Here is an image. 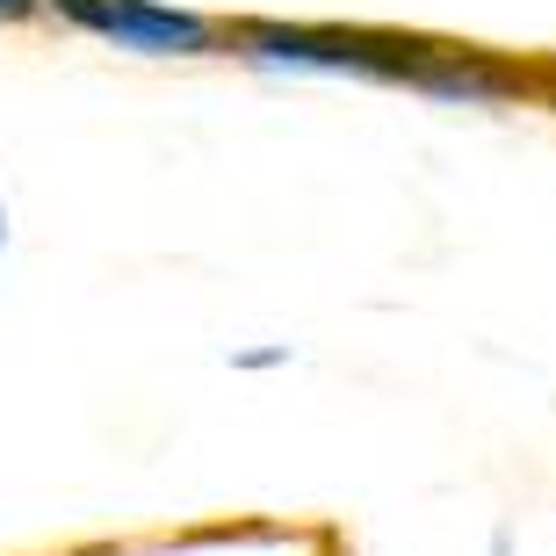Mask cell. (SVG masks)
<instances>
[{"mask_svg":"<svg viewBox=\"0 0 556 556\" xmlns=\"http://www.w3.org/2000/svg\"><path fill=\"white\" fill-rule=\"evenodd\" d=\"M492 556H514V535H492Z\"/></svg>","mask_w":556,"mask_h":556,"instance_id":"obj_6","label":"cell"},{"mask_svg":"<svg viewBox=\"0 0 556 556\" xmlns=\"http://www.w3.org/2000/svg\"><path fill=\"white\" fill-rule=\"evenodd\" d=\"M29 15H43V0H0V22H29Z\"/></svg>","mask_w":556,"mask_h":556,"instance_id":"obj_5","label":"cell"},{"mask_svg":"<svg viewBox=\"0 0 556 556\" xmlns=\"http://www.w3.org/2000/svg\"><path fill=\"white\" fill-rule=\"evenodd\" d=\"M59 22L87 29V37L138 51V59H203L225 43V29L195 8H166V0H43Z\"/></svg>","mask_w":556,"mask_h":556,"instance_id":"obj_2","label":"cell"},{"mask_svg":"<svg viewBox=\"0 0 556 556\" xmlns=\"http://www.w3.org/2000/svg\"><path fill=\"white\" fill-rule=\"evenodd\" d=\"M405 87H419V94H433V102H463V109H492V102H514L520 73L514 65L484 59V51H455V43H419L413 73H405Z\"/></svg>","mask_w":556,"mask_h":556,"instance_id":"obj_3","label":"cell"},{"mask_svg":"<svg viewBox=\"0 0 556 556\" xmlns=\"http://www.w3.org/2000/svg\"><path fill=\"white\" fill-rule=\"evenodd\" d=\"M289 362V340H268V348H239L231 354V369H282Z\"/></svg>","mask_w":556,"mask_h":556,"instance_id":"obj_4","label":"cell"},{"mask_svg":"<svg viewBox=\"0 0 556 556\" xmlns=\"http://www.w3.org/2000/svg\"><path fill=\"white\" fill-rule=\"evenodd\" d=\"M427 37H369V29H304V22H239L231 51L261 73H348V80L405 87Z\"/></svg>","mask_w":556,"mask_h":556,"instance_id":"obj_1","label":"cell"},{"mask_svg":"<svg viewBox=\"0 0 556 556\" xmlns=\"http://www.w3.org/2000/svg\"><path fill=\"white\" fill-rule=\"evenodd\" d=\"M0 253H8V195H0Z\"/></svg>","mask_w":556,"mask_h":556,"instance_id":"obj_7","label":"cell"}]
</instances>
